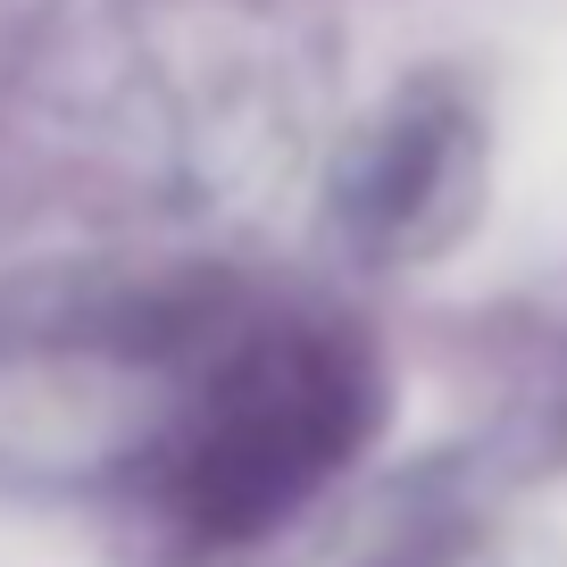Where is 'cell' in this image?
<instances>
[{"label": "cell", "mask_w": 567, "mask_h": 567, "mask_svg": "<svg viewBox=\"0 0 567 567\" xmlns=\"http://www.w3.org/2000/svg\"><path fill=\"white\" fill-rule=\"evenodd\" d=\"M351 443V368L326 342H259L200 401L184 443V493L209 526H250L318 484Z\"/></svg>", "instance_id": "obj_1"}]
</instances>
